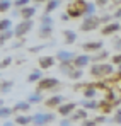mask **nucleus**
Segmentation results:
<instances>
[{
  "label": "nucleus",
  "mask_w": 121,
  "mask_h": 126,
  "mask_svg": "<svg viewBox=\"0 0 121 126\" xmlns=\"http://www.w3.org/2000/svg\"><path fill=\"white\" fill-rule=\"evenodd\" d=\"M33 26H34V22H33V21H22L20 24H17V26L14 27V36L22 39V38L33 29Z\"/></svg>",
  "instance_id": "1"
},
{
  "label": "nucleus",
  "mask_w": 121,
  "mask_h": 126,
  "mask_svg": "<svg viewBox=\"0 0 121 126\" xmlns=\"http://www.w3.org/2000/svg\"><path fill=\"white\" fill-rule=\"evenodd\" d=\"M85 5H87V3H84V2L70 3V5H68V10H67L68 17H79V16H82L84 10H85Z\"/></svg>",
  "instance_id": "2"
},
{
  "label": "nucleus",
  "mask_w": 121,
  "mask_h": 126,
  "mask_svg": "<svg viewBox=\"0 0 121 126\" xmlns=\"http://www.w3.org/2000/svg\"><path fill=\"white\" fill-rule=\"evenodd\" d=\"M113 72V66L111 65H96V66H92L90 68V73L94 75V77H102V75H107V73H111Z\"/></svg>",
  "instance_id": "3"
},
{
  "label": "nucleus",
  "mask_w": 121,
  "mask_h": 126,
  "mask_svg": "<svg viewBox=\"0 0 121 126\" xmlns=\"http://www.w3.org/2000/svg\"><path fill=\"white\" fill-rule=\"evenodd\" d=\"M58 85V79H41L38 82V92L41 90H48V89H53Z\"/></svg>",
  "instance_id": "4"
},
{
  "label": "nucleus",
  "mask_w": 121,
  "mask_h": 126,
  "mask_svg": "<svg viewBox=\"0 0 121 126\" xmlns=\"http://www.w3.org/2000/svg\"><path fill=\"white\" fill-rule=\"evenodd\" d=\"M55 119V116L53 114H36V116H33V121H34V126H44L46 123H50V121H53Z\"/></svg>",
  "instance_id": "5"
},
{
  "label": "nucleus",
  "mask_w": 121,
  "mask_h": 126,
  "mask_svg": "<svg viewBox=\"0 0 121 126\" xmlns=\"http://www.w3.org/2000/svg\"><path fill=\"white\" fill-rule=\"evenodd\" d=\"M34 14H36V5H29V7H26V9L20 10V17H22V21H33Z\"/></svg>",
  "instance_id": "6"
},
{
  "label": "nucleus",
  "mask_w": 121,
  "mask_h": 126,
  "mask_svg": "<svg viewBox=\"0 0 121 126\" xmlns=\"http://www.w3.org/2000/svg\"><path fill=\"white\" fill-rule=\"evenodd\" d=\"M38 63H39V68L48 70V68H51L55 65V58L53 56H41L39 60H38Z\"/></svg>",
  "instance_id": "7"
},
{
  "label": "nucleus",
  "mask_w": 121,
  "mask_h": 126,
  "mask_svg": "<svg viewBox=\"0 0 121 126\" xmlns=\"http://www.w3.org/2000/svg\"><path fill=\"white\" fill-rule=\"evenodd\" d=\"M97 24H99V19H97V17H85V21L82 24V29H84V31H90V29H94Z\"/></svg>",
  "instance_id": "8"
},
{
  "label": "nucleus",
  "mask_w": 121,
  "mask_h": 126,
  "mask_svg": "<svg viewBox=\"0 0 121 126\" xmlns=\"http://www.w3.org/2000/svg\"><path fill=\"white\" fill-rule=\"evenodd\" d=\"M29 109H31V104L27 101H19L14 106V112H27Z\"/></svg>",
  "instance_id": "9"
},
{
  "label": "nucleus",
  "mask_w": 121,
  "mask_h": 126,
  "mask_svg": "<svg viewBox=\"0 0 121 126\" xmlns=\"http://www.w3.org/2000/svg\"><path fill=\"white\" fill-rule=\"evenodd\" d=\"M63 101H65L63 95H53V97H50V99L46 101V106H48V107H56V106H61Z\"/></svg>",
  "instance_id": "10"
},
{
  "label": "nucleus",
  "mask_w": 121,
  "mask_h": 126,
  "mask_svg": "<svg viewBox=\"0 0 121 126\" xmlns=\"http://www.w3.org/2000/svg\"><path fill=\"white\" fill-rule=\"evenodd\" d=\"M16 125L19 126H26L29 125V123H33V116H26V114H19L17 118H16V121H14Z\"/></svg>",
  "instance_id": "11"
},
{
  "label": "nucleus",
  "mask_w": 121,
  "mask_h": 126,
  "mask_svg": "<svg viewBox=\"0 0 121 126\" xmlns=\"http://www.w3.org/2000/svg\"><path fill=\"white\" fill-rule=\"evenodd\" d=\"M56 56H58V60H60L61 63H70L72 60H75V58H73V55H72L70 51H58V55H56Z\"/></svg>",
  "instance_id": "12"
},
{
  "label": "nucleus",
  "mask_w": 121,
  "mask_h": 126,
  "mask_svg": "<svg viewBox=\"0 0 121 126\" xmlns=\"http://www.w3.org/2000/svg\"><path fill=\"white\" fill-rule=\"evenodd\" d=\"M41 79H43V73H41V70H34V72H31L29 73V77H27V82L29 84H36V82H39Z\"/></svg>",
  "instance_id": "13"
},
{
  "label": "nucleus",
  "mask_w": 121,
  "mask_h": 126,
  "mask_svg": "<svg viewBox=\"0 0 121 126\" xmlns=\"http://www.w3.org/2000/svg\"><path fill=\"white\" fill-rule=\"evenodd\" d=\"M73 109H75V104H73V102H68V104H61L60 109H58V112H60L61 116H68Z\"/></svg>",
  "instance_id": "14"
},
{
  "label": "nucleus",
  "mask_w": 121,
  "mask_h": 126,
  "mask_svg": "<svg viewBox=\"0 0 121 126\" xmlns=\"http://www.w3.org/2000/svg\"><path fill=\"white\" fill-rule=\"evenodd\" d=\"M51 32H53V27H50V26H39V29H38L39 38H48V36H51Z\"/></svg>",
  "instance_id": "15"
},
{
  "label": "nucleus",
  "mask_w": 121,
  "mask_h": 126,
  "mask_svg": "<svg viewBox=\"0 0 121 126\" xmlns=\"http://www.w3.org/2000/svg\"><path fill=\"white\" fill-rule=\"evenodd\" d=\"M12 7H14V2H10V0H0V14H5Z\"/></svg>",
  "instance_id": "16"
},
{
  "label": "nucleus",
  "mask_w": 121,
  "mask_h": 126,
  "mask_svg": "<svg viewBox=\"0 0 121 126\" xmlns=\"http://www.w3.org/2000/svg\"><path fill=\"white\" fill-rule=\"evenodd\" d=\"M14 114V107H2L0 109V119H7V118H10Z\"/></svg>",
  "instance_id": "17"
},
{
  "label": "nucleus",
  "mask_w": 121,
  "mask_h": 126,
  "mask_svg": "<svg viewBox=\"0 0 121 126\" xmlns=\"http://www.w3.org/2000/svg\"><path fill=\"white\" fill-rule=\"evenodd\" d=\"M12 87H14V82L12 80H3V82H0V92L2 94H7Z\"/></svg>",
  "instance_id": "18"
},
{
  "label": "nucleus",
  "mask_w": 121,
  "mask_h": 126,
  "mask_svg": "<svg viewBox=\"0 0 121 126\" xmlns=\"http://www.w3.org/2000/svg\"><path fill=\"white\" fill-rule=\"evenodd\" d=\"M10 27H12V21L10 19H0V32L10 31Z\"/></svg>",
  "instance_id": "19"
},
{
  "label": "nucleus",
  "mask_w": 121,
  "mask_h": 126,
  "mask_svg": "<svg viewBox=\"0 0 121 126\" xmlns=\"http://www.w3.org/2000/svg\"><path fill=\"white\" fill-rule=\"evenodd\" d=\"M73 62H75V65H77L79 68H82V66H85L87 63L90 62V58H89V56H85V55H82V56H77Z\"/></svg>",
  "instance_id": "20"
},
{
  "label": "nucleus",
  "mask_w": 121,
  "mask_h": 126,
  "mask_svg": "<svg viewBox=\"0 0 121 126\" xmlns=\"http://www.w3.org/2000/svg\"><path fill=\"white\" fill-rule=\"evenodd\" d=\"M118 29H120V24H107L102 29V34H111V32H116Z\"/></svg>",
  "instance_id": "21"
},
{
  "label": "nucleus",
  "mask_w": 121,
  "mask_h": 126,
  "mask_svg": "<svg viewBox=\"0 0 121 126\" xmlns=\"http://www.w3.org/2000/svg\"><path fill=\"white\" fill-rule=\"evenodd\" d=\"M63 34H65V43H68V44H72V43L77 39V34L73 31H65Z\"/></svg>",
  "instance_id": "22"
},
{
  "label": "nucleus",
  "mask_w": 121,
  "mask_h": 126,
  "mask_svg": "<svg viewBox=\"0 0 121 126\" xmlns=\"http://www.w3.org/2000/svg\"><path fill=\"white\" fill-rule=\"evenodd\" d=\"M43 101V95H41L39 92H34V94H31L29 97H27V102L29 104H34V102H41Z\"/></svg>",
  "instance_id": "23"
},
{
  "label": "nucleus",
  "mask_w": 121,
  "mask_h": 126,
  "mask_svg": "<svg viewBox=\"0 0 121 126\" xmlns=\"http://www.w3.org/2000/svg\"><path fill=\"white\" fill-rule=\"evenodd\" d=\"M58 5H60V2H58V0H51V2H48V3H46V10H44V14L48 16V14H50L51 10H55Z\"/></svg>",
  "instance_id": "24"
},
{
  "label": "nucleus",
  "mask_w": 121,
  "mask_h": 126,
  "mask_svg": "<svg viewBox=\"0 0 121 126\" xmlns=\"http://www.w3.org/2000/svg\"><path fill=\"white\" fill-rule=\"evenodd\" d=\"M12 38H14V29L5 31V32H0V41H2V43L9 41V39H12Z\"/></svg>",
  "instance_id": "25"
},
{
  "label": "nucleus",
  "mask_w": 121,
  "mask_h": 126,
  "mask_svg": "<svg viewBox=\"0 0 121 126\" xmlns=\"http://www.w3.org/2000/svg\"><path fill=\"white\" fill-rule=\"evenodd\" d=\"M39 22H41V26H50V27H53V19H51L50 16H46V14L41 16Z\"/></svg>",
  "instance_id": "26"
},
{
  "label": "nucleus",
  "mask_w": 121,
  "mask_h": 126,
  "mask_svg": "<svg viewBox=\"0 0 121 126\" xmlns=\"http://www.w3.org/2000/svg\"><path fill=\"white\" fill-rule=\"evenodd\" d=\"M12 62H14V60H12V56H5V58L0 62V70H5L7 66H10Z\"/></svg>",
  "instance_id": "27"
},
{
  "label": "nucleus",
  "mask_w": 121,
  "mask_h": 126,
  "mask_svg": "<svg viewBox=\"0 0 121 126\" xmlns=\"http://www.w3.org/2000/svg\"><path fill=\"white\" fill-rule=\"evenodd\" d=\"M14 7H19L20 10H22V9L29 7V0H16L14 2Z\"/></svg>",
  "instance_id": "28"
},
{
  "label": "nucleus",
  "mask_w": 121,
  "mask_h": 126,
  "mask_svg": "<svg viewBox=\"0 0 121 126\" xmlns=\"http://www.w3.org/2000/svg\"><path fill=\"white\" fill-rule=\"evenodd\" d=\"M101 43H85L84 44V48L85 49H101Z\"/></svg>",
  "instance_id": "29"
},
{
  "label": "nucleus",
  "mask_w": 121,
  "mask_h": 126,
  "mask_svg": "<svg viewBox=\"0 0 121 126\" xmlns=\"http://www.w3.org/2000/svg\"><path fill=\"white\" fill-rule=\"evenodd\" d=\"M73 118H75V119H85V118H87V112H85L84 109H80V111H77V112L73 114Z\"/></svg>",
  "instance_id": "30"
},
{
  "label": "nucleus",
  "mask_w": 121,
  "mask_h": 126,
  "mask_svg": "<svg viewBox=\"0 0 121 126\" xmlns=\"http://www.w3.org/2000/svg\"><path fill=\"white\" fill-rule=\"evenodd\" d=\"M84 106H85V107H89V109H96L99 104H97V102H94V101H85Z\"/></svg>",
  "instance_id": "31"
},
{
  "label": "nucleus",
  "mask_w": 121,
  "mask_h": 126,
  "mask_svg": "<svg viewBox=\"0 0 121 126\" xmlns=\"http://www.w3.org/2000/svg\"><path fill=\"white\" fill-rule=\"evenodd\" d=\"M94 94H96V92H94V89H92V87H89V89L85 90V97H87V99H92V97H94Z\"/></svg>",
  "instance_id": "32"
},
{
  "label": "nucleus",
  "mask_w": 121,
  "mask_h": 126,
  "mask_svg": "<svg viewBox=\"0 0 121 126\" xmlns=\"http://www.w3.org/2000/svg\"><path fill=\"white\" fill-rule=\"evenodd\" d=\"M80 75H82V72H80V70H75V72H70V77H72V79H79Z\"/></svg>",
  "instance_id": "33"
},
{
  "label": "nucleus",
  "mask_w": 121,
  "mask_h": 126,
  "mask_svg": "<svg viewBox=\"0 0 121 126\" xmlns=\"http://www.w3.org/2000/svg\"><path fill=\"white\" fill-rule=\"evenodd\" d=\"M106 56H107V53H104V51H102V53H99L97 56H94L92 60H94V62H97V60H102V58H106Z\"/></svg>",
  "instance_id": "34"
},
{
  "label": "nucleus",
  "mask_w": 121,
  "mask_h": 126,
  "mask_svg": "<svg viewBox=\"0 0 121 126\" xmlns=\"http://www.w3.org/2000/svg\"><path fill=\"white\" fill-rule=\"evenodd\" d=\"M22 44H24V39H20L19 43H14V44H12V48H19V46H22Z\"/></svg>",
  "instance_id": "35"
},
{
  "label": "nucleus",
  "mask_w": 121,
  "mask_h": 126,
  "mask_svg": "<svg viewBox=\"0 0 121 126\" xmlns=\"http://www.w3.org/2000/svg\"><path fill=\"white\" fill-rule=\"evenodd\" d=\"M60 126H70V121H68V119H63L60 123Z\"/></svg>",
  "instance_id": "36"
},
{
  "label": "nucleus",
  "mask_w": 121,
  "mask_h": 126,
  "mask_svg": "<svg viewBox=\"0 0 121 126\" xmlns=\"http://www.w3.org/2000/svg\"><path fill=\"white\" fill-rule=\"evenodd\" d=\"M96 125V121H85V123H84V126H94Z\"/></svg>",
  "instance_id": "37"
},
{
  "label": "nucleus",
  "mask_w": 121,
  "mask_h": 126,
  "mask_svg": "<svg viewBox=\"0 0 121 126\" xmlns=\"http://www.w3.org/2000/svg\"><path fill=\"white\" fill-rule=\"evenodd\" d=\"M114 63H121V55H118V56H114Z\"/></svg>",
  "instance_id": "38"
},
{
  "label": "nucleus",
  "mask_w": 121,
  "mask_h": 126,
  "mask_svg": "<svg viewBox=\"0 0 121 126\" xmlns=\"http://www.w3.org/2000/svg\"><path fill=\"white\" fill-rule=\"evenodd\" d=\"M116 121H118V123H121V111L116 114Z\"/></svg>",
  "instance_id": "39"
},
{
  "label": "nucleus",
  "mask_w": 121,
  "mask_h": 126,
  "mask_svg": "<svg viewBox=\"0 0 121 126\" xmlns=\"http://www.w3.org/2000/svg\"><path fill=\"white\" fill-rule=\"evenodd\" d=\"M0 126H14V123H10V121H5L3 125H0Z\"/></svg>",
  "instance_id": "40"
},
{
  "label": "nucleus",
  "mask_w": 121,
  "mask_h": 126,
  "mask_svg": "<svg viewBox=\"0 0 121 126\" xmlns=\"http://www.w3.org/2000/svg\"><path fill=\"white\" fill-rule=\"evenodd\" d=\"M3 107V99H0V109Z\"/></svg>",
  "instance_id": "41"
},
{
  "label": "nucleus",
  "mask_w": 121,
  "mask_h": 126,
  "mask_svg": "<svg viewBox=\"0 0 121 126\" xmlns=\"http://www.w3.org/2000/svg\"><path fill=\"white\" fill-rule=\"evenodd\" d=\"M2 46H3V43H2V41H0V48H2Z\"/></svg>",
  "instance_id": "42"
},
{
  "label": "nucleus",
  "mask_w": 121,
  "mask_h": 126,
  "mask_svg": "<svg viewBox=\"0 0 121 126\" xmlns=\"http://www.w3.org/2000/svg\"><path fill=\"white\" fill-rule=\"evenodd\" d=\"M120 70H121V65H120Z\"/></svg>",
  "instance_id": "43"
}]
</instances>
